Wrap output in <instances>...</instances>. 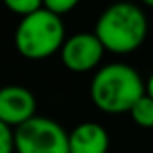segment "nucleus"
I'll return each instance as SVG.
<instances>
[{"label":"nucleus","mask_w":153,"mask_h":153,"mask_svg":"<svg viewBox=\"0 0 153 153\" xmlns=\"http://www.w3.org/2000/svg\"><path fill=\"white\" fill-rule=\"evenodd\" d=\"M70 153H108L110 137L103 124L85 121L68 131Z\"/></svg>","instance_id":"obj_7"},{"label":"nucleus","mask_w":153,"mask_h":153,"mask_svg":"<svg viewBox=\"0 0 153 153\" xmlns=\"http://www.w3.org/2000/svg\"><path fill=\"white\" fill-rule=\"evenodd\" d=\"M16 153H70L67 130L49 119L36 115L15 128Z\"/></svg>","instance_id":"obj_4"},{"label":"nucleus","mask_w":153,"mask_h":153,"mask_svg":"<svg viewBox=\"0 0 153 153\" xmlns=\"http://www.w3.org/2000/svg\"><path fill=\"white\" fill-rule=\"evenodd\" d=\"M79 2L81 0H43V7H47L49 11L61 16V15H67L72 9H76Z\"/></svg>","instance_id":"obj_11"},{"label":"nucleus","mask_w":153,"mask_h":153,"mask_svg":"<svg viewBox=\"0 0 153 153\" xmlns=\"http://www.w3.org/2000/svg\"><path fill=\"white\" fill-rule=\"evenodd\" d=\"M0 153H16L15 128L6 123H0Z\"/></svg>","instance_id":"obj_10"},{"label":"nucleus","mask_w":153,"mask_h":153,"mask_svg":"<svg viewBox=\"0 0 153 153\" xmlns=\"http://www.w3.org/2000/svg\"><path fill=\"white\" fill-rule=\"evenodd\" d=\"M140 4L146 6V7H151V9H153V0H140Z\"/></svg>","instance_id":"obj_13"},{"label":"nucleus","mask_w":153,"mask_h":153,"mask_svg":"<svg viewBox=\"0 0 153 153\" xmlns=\"http://www.w3.org/2000/svg\"><path fill=\"white\" fill-rule=\"evenodd\" d=\"M131 121L140 128H153V97L144 94L128 112Z\"/></svg>","instance_id":"obj_8"},{"label":"nucleus","mask_w":153,"mask_h":153,"mask_svg":"<svg viewBox=\"0 0 153 153\" xmlns=\"http://www.w3.org/2000/svg\"><path fill=\"white\" fill-rule=\"evenodd\" d=\"M146 94V83L128 63H108L96 70L90 81V99L105 114H126Z\"/></svg>","instance_id":"obj_1"},{"label":"nucleus","mask_w":153,"mask_h":153,"mask_svg":"<svg viewBox=\"0 0 153 153\" xmlns=\"http://www.w3.org/2000/svg\"><path fill=\"white\" fill-rule=\"evenodd\" d=\"M106 49L96 33H76L65 40L59 58L67 70L83 74L99 67Z\"/></svg>","instance_id":"obj_5"},{"label":"nucleus","mask_w":153,"mask_h":153,"mask_svg":"<svg viewBox=\"0 0 153 153\" xmlns=\"http://www.w3.org/2000/svg\"><path fill=\"white\" fill-rule=\"evenodd\" d=\"M65 24L59 15L42 7L22 16L15 31V47L29 61H42L61 51L65 43Z\"/></svg>","instance_id":"obj_3"},{"label":"nucleus","mask_w":153,"mask_h":153,"mask_svg":"<svg viewBox=\"0 0 153 153\" xmlns=\"http://www.w3.org/2000/svg\"><path fill=\"white\" fill-rule=\"evenodd\" d=\"M36 117L34 94L22 85H7L0 90V123L13 128Z\"/></svg>","instance_id":"obj_6"},{"label":"nucleus","mask_w":153,"mask_h":153,"mask_svg":"<svg viewBox=\"0 0 153 153\" xmlns=\"http://www.w3.org/2000/svg\"><path fill=\"white\" fill-rule=\"evenodd\" d=\"M151 61H153V52H151Z\"/></svg>","instance_id":"obj_14"},{"label":"nucleus","mask_w":153,"mask_h":153,"mask_svg":"<svg viewBox=\"0 0 153 153\" xmlns=\"http://www.w3.org/2000/svg\"><path fill=\"white\" fill-rule=\"evenodd\" d=\"M4 4L11 13L18 16H27L43 7V0H4Z\"/></svg>","instance_id":"obj_9"},{"label":"nucleus","mask_w":153,"mask_h":153,"mask_svg":"<svg viewBox=\"0 0 153 153\" xmlns=\"http://www.w3.org/2000/svg\"><path fill=\"white\" fill-rule=\"evenodd\" d=\"M146 94L149 96V97H153V74L148 78V81H146Z\"/></svg>","instance_id":"obj_12"},{"label":"nucleus","mask_w":153,"mask_h":153,"mask_svg":"<svg viewBox=\"0 0 153 153\" xmlns=\"http://www.w3.org/2000/svg\"><path fill=\"white\" fill-rule=\"evenodd\" d=\"M94 33L112 54H130L137 51L148 36V18L131 2H115L97 18Z\"/></svg>","instance_id":"obj_2"}]
</instances>
